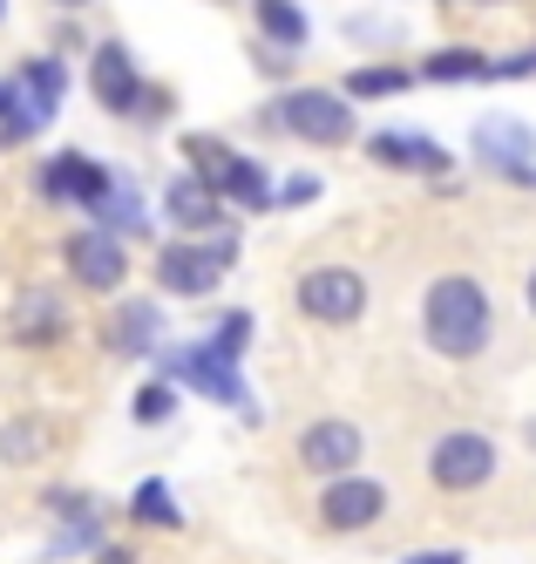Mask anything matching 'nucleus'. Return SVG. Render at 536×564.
I'll list each match as a JSON object with an SVG mask.
<instances>
[{"instance_id":"2","label":"nucleus","mask_w":536,"mask_h":564,"mask_svg":"<svg viewBox=\"0 0 536 564\" xmlns=\"http://www.w3.org/2000/svg\"><path fill=\"white\" fill-rule=\"evenodd\" d=\"M428 476L441 482V490H482L489 476H496V442L475 435V429H456V435H441L435 442V456H428Z\"/></svg>"},{"instance_id":"21","label":"nucleus","mask_w":536,"mask_h":564,"mask_svg":"<svg viewBox=\"0 0 536 564\" xmlns=\"http://www.w3.org/2000/svg\"><path fill=\"white\" fill-rule=\"evenodd\" d=\"M143 523H163V531H177V503L171 497H163V482H143V490H136V503H130Z\"/></svg>"},{"instance_id":"13","label":"nucleus","mask_w":536,"mask_h":564,"mask_svg":"<svg viewBox=\"0 0 536 564\" xmlns=\"http://www.w3.org/2000/svg\"><path fill=\"white\" fill-rule=\"evenodd\" d=\"M184 150H190V171H197V184H204V191H218V197H231V191H238L244 156H231L218 137H190Z\"/></svg>"},{"instance_id":"1","label":"nucleus","mask_w":536,"mask_h":564,"mask_svg":"<svg viewBox=\"0 0 536 564\" xmlns=\"http://www.w3.org/2000/svg\"><path fill=\"white\" fill-rule=\"evenodd\" d=\"M422 327H428L435 354H448V360L482 354V347H489V293L475 286V279H462V272L435 279V286H428V306H422Z\"/></svg>"},{"instance_id":"26","label":"nucleus","mask_w":536,"mask_h":564,"mask_svg":"<svg viewBox=\"0 0 536 564\" xmlns=\"http://www.w3.org/2000/svg\"><path fill=\"white\" fill-rule=\"evenodd\" d=\"M171 409H177V401H171V388H143V394H136V415H143V422H163Z\"/></svg>"},{"instance_id":"8","label":"nucleus","mask_w":536,"mask_h":564,"mask_svg":"<svg viewBox=\"0 0 536 564\" xmlns=\"http://www.w3.org/2000/svg\"><path fill=\"white\" fill-rule=\"evenodd\" d=\"M68 272L89 293H116L122 272H130V259H122V246H116L109 231H81V238H68Z\"/></svg>"},{"instance_id":"18","label":"nucleus","mask_w":536,"mask_h":564,"mask_svg":"<svg viewBox=\"0 0 536 564\" xmlns=\"http://www.w3.org/2000/svg\"><path fill=\"white\" fill-rule=\"evenodd\" d=\"M259 28L272 34L278 48H299L306 42V14L293 8V0H259Z\"/></svg>"},{"instance_id":"32","label":"nucleus","mask_w":536,"mask_h":564,"mask_svg":"<svg viewBox=\"0 0 536 564\" xmlns=\"http://www.w3.org/2000/svg\"><path fill=\"white\" fill-rule=\"evenodd\" d=\"M62 8H81V0H62Z\"/></svg>"},{"instance_id":"33","label":"nucleus","mask_w":536,"mask_h":564,"mask_svg":"<svg viewBox=\"0 0 536 564\" xmlns=\"http://www.w3.org/2000/svg\"><path fill=\"white\" fill-rule=\"evenodd\" d=\"M529 435H536V429H529Z\"/></svg>"},{"instance_id":"20","label":"nucleus","mask_w":536,"mask_h":564,"mask_svg":"<svg viewBox=\"0 0 536 564\" xmlns=\"http://www.w3.org/2000/svg\"><path fill=\"white\" fill-rule=\"evenodd\" d=\"M96 218H109V225H122V231H136V225H143V212H136V191H130V184H109V197L96 205Z\"/></svg>"},{"instance_id":"29","label":"nucleus","mask_w":536,"mask_h":564,"mask_svg":"<svg viewBox=\"0 0 536 564\" xmlns=\"http://www.w3.org/2000/svg\"><path fill=\"white\" fill-rule=\"evenodd\" d=\"M407 564H462V551H415Z\"/></svg>"},{"instance_id":"31","label":"nucleus","mask_w":536,"mask_h":564,"mask_svg":"<svg viewBox=\"0 0 536 564\" xmlns=\"http://www.w3.org/2000/svg\"><path fill=\"white\" fill-rule=\"evenodd\" d=\"M529 313H536V272H529Z\"/></svg>"},{"instance_id":"15","label":"nucleus","mask_w":536,"mask_h":564,"mask_svg":"<svg viewBox=\"0 0 536 564\" xmlns=\"http://www.w3.org/2000/svg\"><path fill=\"white\" fill-rule=\"evenodd\" d=\"M62 327H68V313H62L55 293H28V300L14 306V340H55Z\"/></svg>"},{"instance_id":"3","label":"nucleus","mask_w":536,"mask_h":564,"mask_svg":"<svg viewBox=\"0 0 536 564\" xmlns=\"http://www.w3.org/2000/svg\"><path fill=\"white\" fill-rule=\"evenodd\" d=\"M272 116H278L293 137H306V143H347V137H353V109H347V96H333V89H293Z\"/></svg>"},{"instance_id":"17","label":"nucleus","mask_w":536,"mask_h":564,"mask_svg":"<svg viewBox=\"0 0 536 564\" xmlns=\"http://www.w3.org/2000/svg\"><path fill=\"white\" fill-rule=\"evenodd\" d=\"M109 340H116L122 354H136V347H150V340H156V306L130 300V306L116 313V327H109Z\"/></svg>"},{"instance_id":"11","label":"nucleus","mask_w":536,"mask_h":564,"mask_svg":"<svg viewBox=\"0 0 536 564\" xmlns=\"http://www.w3.org/2000/svg\"><path fill=\"white\" fill-rule=\"evenodd\" d=\"M109 171L102 164H89V156H55V164L48 171H41V191H48V197H62V205H102V197H109Z\"/></svg>"},{"instance_id":"23","label":"nucleus","mask_w":536,"mask_h":564,"mask_svg":"<svg viewBox=\"0 0 536 564\" xmlns=\"http://www.w3.org/2000/svg\"><path fill=\"white\" fill-rule=\"evenodd\" d=\"M14 96H21V89H0V143H14V137H28V130L41 123V116H34V109H21Z\"/></svg>"},{"instance_id":"25","label":"nucleus","mask_w":536,"mask_h":564,"mask_svg":"<svg viewBox=\"0 0 536 564\" xmlns=\"http://www.w3.org/2000/svg\"><path fill=\"white\" fill-rule=\"evenodd\" d=\"M96 544V523H68V531L48 544V557H68V551H89Z\"/></svg>"},{"instance_id":"6","label":"nucleus","mask_w":536,"mask_h":564,"mask_svg":"<svg viewBox=\"0 0 536 564\" xmlns=\"http://www.w3.org/2000/svg\"><path fill=\"white\" fill-rule=\"evenodd\" d=\"M387 510V490L374 476H333L326 482V497H319V517H326V531H367Z\"/></svg>"},{"instance_id":"19","label":"nucleus","mask_w":536,"mask_h":564,"mask_svg":"<svg viewBox=\"0 0 536 564\" xmlns=\"http://www.w3.org/2000/svg\"><path fill=\"white\" fill-rule=\"evenodd\" d=\"M407 89V68H353L347 75V96H401Z\"/></svg>"},{"instance_id":"22","label":"nucleus","mask_w":536,"mask_h":564,"mask_svg":"<svg viewBox=\"0 0 536 564\" xmlns=\"http://www.w3.org/2000/svg\"><path fill=\"white\" fill-rule=\"evenodd\" d=\"M422 75H435V83H456V75H489V62H482V55H469V48H456V55L422 62Z\"/></svg>"},{"instance_id":"9","label":"nucleus","mask_w":536,"mask_h":564,"mask_svg":"<svg viewBox=\"0 0 536 564\" xmlns=\"http://www.w3.org/2000/svg\"><path fill=\"white\" fill-rule=\"evenodd\" d=\"M299 463L313 476H353V463H360V429L353 422H313L299 435Z\"/></svg>"},{"instance_id":"30","label":"nucleus","mask_w":536,"mask_h":564,"mask_svg":"<svg viewBox=\"0 0 536 564\" xmlns=\"http://www.w3.org/2000/svg\"><path fill=\"white\" fill-rule=\"evenodd\" d=\"M96 564H136V557H130V551H116V544H109V551H102Z\"/></svg>"},{"instance_id":"12","label":"nucleus","mask_w":536,"mask_h":564,"mask_svg":"<svg viewBox=\"0 0 536 564\" xmlns=\"http://www.w3.org/2000/svg\"><path fill=\"white\" fill-rule=\"evenodd\" d=\"M367 156H374V164H387V171H441V164H448L435 137H401V130L374 137V143H367Z\"/></svg>"},{"instance_id":"14","label":"nucleus","mask_w":536,"mask_h":564,"mask_svg":"<svg viewBox=\"0 0 536 564\" xmlns=\"http://www.w3.org/2000/svg\"><path fill=\"white\" fill-rule=\"evenodd\" d=\"M163 212H171L184 231H204V225H218V191H204L197 177H177L163 191Z\"/></svg>"},{"instance_id":"16","label":"nucleus","mask_w":536,"mask_h":564,"mask_svg":"<svg viewBox=\"0 0 536 564\" xmlns=\"http://www.w3.org/2000/svg\"><path fill=\"white\" fill-rule=\"evenodd\" d=\"M475 143H482L489 156H496V164H510L516 177H529V164H523V150H536V137H529L523 123H482V130H475Z\"/></svg>"},{"instance_id":"7","label":"nucleus","mask_w":536,"mask_h":564,"mask_svg":"<svg viewBox=\"0 0 536 564\" xmlns=\"http://www.w3.org/2000/svg\"><path fill=\"white\" fill-rule=\"evenodd\" d=\"M163 375H171V381H190V388L218 394V401H244L238 360H231V354H218V347H184V354H171V360H163Z\"/></svg>"},{"instance_id":"5","label":"nucleus","mask_w":536,"mask_h":564,"mask_svg":"<svg viewBox=\"0 0 536 564\" xmlns=\"http://www.w3.org/2000/svg\"><path fill=\"white\" fill-rule=\"evenodd\" d=\"M231 252H238L231 238H218L211 252H204V246H171V252L156 259V279H163V293H184V300L211 293L218 279H225V265H231Z\"/></svg>"},{"instance_id":"10","label":"nucleus","mask_w":536,"mask_h":564,"mask_svg":"<svg viewBox=\"0 0 536 564\" xmlns=\"http://www.w3.org/2000/svg\"><path fill=\"white\" fill-rule=\"evenodd\" d=\"M143 83H136V68H130V55H122V42H102L96 48V102L109 109V116H143Z\"/></svg>"},{"instance_id":"4","label":"nucleus","mask_w":536,"mask_h":564,"mask_svg":"<svg viewBox=\"0 0 536 564\" xmlns=\"http://www.w3.org/2000/svg\"><path fill=\"white\" fill-rule=\"evenodd\" d=\"M299 313L306 319H326V327H347V319L367 313V279L347 272V265H319L299 279Z\"/></svg>"},{"instance_id":"27","label":"nucleus","mask_w":536,"mask_h":564,"mask_svg":"<svg viewBox=\"0 0 536 564\" xmlns=\"http://www.w3.org/2000/svg\"><path fill=\"white\" fill-rule=\"evenodd\" d=\"M34 449H41L34 429H8V435H0V456H34Z\"/></svg>"},{"instance_id":"28","label":"nucleus","mask_w":536,"mask_h":564,"mask_svg":"<svg viewBox=\"0 0 536 564\" xmlns=\"http://www.w3.org/2000/svg\"><path fill=\"white\" fill-rule=\"evenodd\" d=\"M278 197H285V205H306V197H319V177H293Z\"/></svg>"},{"instance_id":"24","label":"nucleus","mask_w":536,"mask_h":564,"mask_svg":"<svg viewBox=\"0 0 536 564\" xmlns=\"http://www.w3.org/2000/svg\"><path fill=\"white\" fill-rule=\"evenodd\" d=\"M244 340H252V319H244V313H231V319H225V327H218V340H211V347L238 360V347H244Z\"/></svg>"}]
</instances>
